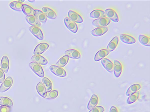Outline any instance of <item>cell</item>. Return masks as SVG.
<instances>
[{"label": "cell", "mask_w": 150, "mask_h": 112, "mask_svg": "<svg viewBox=\"0 0 150 112\" xmlns=\"http://www.w3.org/2000/svg\"><path fill=\"white\" fill-rule=\"evenodd\" d=\"M29 66L32 71L38 76L41 78L44 77V71L40 64L36 62H32L29 64Z\"/></svg>", "instance_id": "cell-1"}, {"label": "cell", "mask_w": 150, "mask_h": 112, "mask_svg": "<svg viewBox=\"0 0 150 112\" xmlns=\"http://www.w3.org/2000/svg\"><path fill=\"white\" fill-rule=\"evenodd\" d=\"M110 22V20L106 17L94 20L92 23L93 26L96 27H105L109 24Z\"/></svg>", "instance_id": "cell-2"}, {"label": "cell", "mask_w": 150, "mask_h": 112, "mask_svg": "<svg viewBox=\"0 0 150 112\" xmlns=\"http://www.w3.org/2000/svg\"><path fill=\"white\" fill-rule=\"evenodd\" d=\"M13 83L12 78L8 76L2 83L0 86V92H4L8 90L11 87Z\"/></svg>", "instance_id": "cell-3"}, {"label": "cell", "mask_w": 150, "mask_h": 112, "mask_svg": "<svg viewBox=\"0 0 150 112\" xmlns=\"http://www.w3.org/2000/svg\"><path fill=\"white\" fill-rule=\"evenodd\" d=\"M50 71L55 75L61 77L66 76L67 73L64 69L55 65H51L49 67Z\"/></svg>", "instance_id": "cell-4"}, {"label": "cell", "mask_w": 150, "mask_h": 112, "mask_svg": "<svg viewBox=\"0 0 150 112\" xmlns=\"http://www.w3.org/2000/svg\"><path fill=\"white\" fill-rule=\"evenodd\" d=\"M64 23L68 29L72 32L75 33L78 30L76 23L72 21L69 18L66 17L64 19Z\"/></svg>", "instance_id": "cell-5"}, {"label": "cell", "mask_w": 150, "mask_h": 112, "mask_svg": "<svg viewBox=\"0 0 150 112\" xmlns=\"http://www.w3.org/2000/svg\"><path fill=\"white\" fill-rule=\"evenodd\" d=\"M69 18L73 22L80 23L83 22L82 17L79 13L73 10H69L68 13Z\"/></svg>", "instance_id": "cell-6"}, {"label": "cell", "mask_w": 150, "mask_h": 112, "mask_svg": "<svg viewBox=\"0 0 150 112\" xmlns=\"http://www.w3.org/2000/svg\"><path fill=\"white\" fill-rule=\"evenodd\" d=\"M106 16L110 20L115 22H117L119 21L117 14L116 11L112 8H108L105 10Z\"/></svg>", "instance_id": "cell-7"}, {"label": "cell", "mask_w": 150, "mask_h": 112, "mask_svg": "<svg viewBox=\"0 0 150 112\" xmlns=\"http://www.w3.org/2000/svg\"><path fill=\"white\" fill-rule=\"evenodd\" d=\"M49 45L47 43H42L39 44L35 48L33 54L39 55L42 54L49 48Z\"/></svg>", "instance_id": "cell-8"}, {"label": "cell", "mask_w": 150, "mask_h": 112, "mask_svg": "<svg viewBox=\"0 0 150 112\" xmlns=\"http://www.w3.org/2000/svg\"><path fill=\"white\" fill-rule=\"evenodd\" d=\"M30 32L40 40H42L44 39V36L42 31L38 27L31 26L29 28Z\"/></svg>", "instance_id": "cell-9"}, {"label": "cell", "mask_w": 150, "mask_h": 112, "mask_svg": "<svg viewBox=\"0 0 150 112\" xmlns=\"http://www.w3.org/2000/svg\"><path fill=\"white\" fill-rule=\"evenodd\" d=\"M101 62L105 69L110 73L113 71V64L109 59L104 58L101 60Z\"/></svg>", "instance_id": "cell-10"}, {"label": "cell", "mask_w": 150, "mask_h": 112, "mask_svg": "<svg viewBox=\"0 0 150 112\" xmlns=\"http://www.w3.org/2000/svg\"><path fill=\"white\" fill-rule=\"evenodd\" d=\"M108 27H97L91 32L92 35L95 36H99L105 34L108 30Z\"/></svg>", "instance_id": "cell-11"}, {"label": "cell", "mask_w": 150, "mask_h": 112, "mask_svg": "<svg viewBox=\"0 0 150 112\" xmlns=\"http://www.w3.org/2000/svg\"><path fill=\"white\" fill-rule=\"evenodd\" d=\"M113 71L115 76L116 78L119 77L120 76L122 71V66L120 62L115 60L113 64Z\"/></svg>", "instance_id": "cell-12"}, {"label": "cell", "mask_w": 150, "mask_h": 112, "mask_svg": "<svg viewBox=\"0 0 150 112\" xmlns=\"http://www.w3.org/2000/svg\"><path fill=\"white\" fill-rule=\"evenodd\" d=\"M120 38L121 41L127 44H134L136 42L135 39L133 36L127 34H121Z\"/></svg>", "instance_id": "cell-13"}, {"label": "cell", "mask_w": 150, "mask_h": 112, "mask_svg": "<svg viewBox=\"0 0 150 112\" xmlns=\"http://www.w3.org/2000/svg\"><path fill=\"white\" fill-rule=\"evenodd\" d=\"M42 12L46 17L50 19H54L57 17L55 12L51 9L46 7H44L42 8Z\"/></svg>", "instance_id": "cell-14"}, {"label": "cell", "mask_w": 150, "mask_h": 112, "mask_svg": "<svg viewBox=\"0 0 150 112\" xmlns=\"http://www.w3.org/2000/svg\"><path fill=\"white\" fill-rule=\"evenodd\" d=\"M65 54L69 57L74 59H79L81 57L80 52L77 50L74 49H70L66 50Z\"/></svg>", "instance_id": "cell-15"}, {"label": "cell", "mask_w": 150, "mask_h": 112, "mask_svg": "<svg viewBox=\"0 0 150 112\" xmlns=\"http://www.w3.org/2000/svg\"><path fill=\"white\" fill-rule=\"evenodd\" d=\"M89 16L91 18L97 19L106 16L105 11L100 9H95L92 10L90 13Z\"/></svg>", "instance_id": "cell-16"}, {"label": "cell", "mask_w": 150, "mask_h": 112, "mask_svg": "<svg viewBox=\"0 0 150 112\" xmlns=\"http://www.w3.org/2000/svg\"><path fill=\"white\" fill-rule=\"evenodd\" d=\"M119 42V38L117 36L114 37L108 44L106 50L109 52L113 51L116 48Z\"/></svg>", "instance_id": "cell-17"}, {"label": "cell", "mask_w": 150, "mask_h": 112, "mask_svg": "<svg viewBox=\"0 0 150 112\" xmlns=\"http://www.w3.org/2000/svg\"><path fill=\"white\" fill-rule=\"evenodd\" d=\"M33 15L40 22L43 23H45L47 21V17L41 10L38 9L34 10Z\"/></svg>", "instance_id": "cell-18"}, {"label": "cell", "mask_w": 150, "mask_h": 112, "mask_svg": "<svg viewBox=\"0 0 150 112\" xmlns=\"http://www.w3.org/2000/svg\"><path fill=\"white\" fill-rule=\"evenodd\" d=\"M1 68L4 72L7 73L9 70V62L8 57L4 56L2 57L1 62Z\"/></svg>", "instance_id": "cell-19"}, {"label": "cell", "mask_w": 150, "mask_h": 112, "mask_svg": "<svg viewBox=\"0 0 150 112\" xmlns=\"http://www.w3.org/2000/svg\"><path fill=\"white\" fill-rule=\"evenodd\" d=\"M31 60L38 63L39 64L46 65L48 63L47 60L42 56L40 55H34L32 57Z\"/></svg>", "instance_id": "cell-20"}, {"label": "cell", "mask_w": 150, "mask_h": 112, "mask_svg": "<svg viewBox=\"0 0 150 112\" xmlns=\"http://www.w3.org/2000/svg\"><path fill=\"white\" fill-rule=\"evenodd\" d=\"M109 52L106 49H102L98 51L95 54L94 60L96 62L98 61L108 55Z\"/></svg>", "instance_id": "cell-21"}, {"label": "cell", "mask_w": 150, "mask_h": 112, "mask_svg": "<svg viewBox=\"0 0 150 112\" xmlns=\"http://www.w3.org/2000/svg\"><path fill=\"white\" fill-rule=\"evenodd\" d=\"M27 22L32 26L39 27L40 26V22L34 15L27 16L25 17Z\"/></svg>", "instance_id": "cell-22"}, {"label": "cell", "mask_w": 150, "mask_h": 112, "mask_svg": "<svg viewBox=\"0 0 150 112\" xmlns=\"http://www.w3.org/2000/svg\"><path fill=\"white\" fill-rule=\"evenodd\" d=\"M98 101L99 99L97 96L95 94H93L88 104V109L90 110L96 106Z\"/></svg>", "instance_id": "cell-23"}, {"label": "cell", "mask_w": 150, "mask_h": 112, "mask_svg": "<svg viewBox=\"0 0 150 112\" xmlns=\"http://www.w3.org/2000/svg\"><path fill=\"white\" fill-rule=\"evenodd\" d=\"M37 92L40 95L44 98L46 97L47 92L43 84L41 82L38 83L36 86Z\"/></svg>", "instance_id": "cell-24"}, {"label": "cell", "mask_w": 150, "mask_h": 112, "mask_svg": "<svg viewBox=\"0 0 150 112\" xmlns=\"http://www.w3.org/2000/svg\"><path fill=\"white\" fill-rule=\"evenodd\" d=\"M141 88V86L139 84H134L130 86L127 90L126 94L127 96H129L136 92Z\"/></svg>", "instance_id": "cell-25"}, {"label": "cell", "mask_w": 150, "mask_h": 112, "mask_svg": "<svg viewBox=\"0 0 150 112\" xmlns=\"http://www.w3.org/2000/svg\"><path fill=\"white\" fill-rule=\"evenodd\" d=\"M22 11L27 16L33 15L34 9L30 6L26 4H23Z\"/></svg>", "instance_id": "cell-26"}, {"label": "cell", "mask_w": 150, "mask_h": 112, "mask_svg": "<svg viewBox=\"0 0 150 112\" xmlns=\"http://www.w3.org/2000/svg\"><path fill=\"white\" fill-rule=\"evenodd\" d=\"M0 105L11 108L13 106V103L12 100L8 97H0Z\"/></svg>", "instance_id": "cell-27"}, {"label": "cell", "mask_w": 150, "mask_h": 112, "mask_svg": "<svg viewBox=\"0 0 150 112\" xmlns=\"http://www.w3.org/2000/svg\"><path fill=\"white\" fill-rule=\"evenodd\" d=\"M139 43L145 46H150V38L143 34H139L138 36Z\"/></svg>", "instance_id": "cell-28"}, {"label": "cell", "mask_w": 150, "mask_h": 112, "mask_svg": "<svg viewBox=\"0 0 150 112\" xmlns=\"http://www.w3.org/2000/svg\"><path fill=\"white\" fill-rule=\"evenodd\" d=\"M42 81L47 92H48L51 91L52 88V84L50 79L46 77H44L42 79Z\"/></svg>", "instance_id": "cell-29"}, {"label": "cell", "mask_w": 150, "mask_h": 112, "mask_svg": "<svg viewBox=\"0 0 150 112\" xmlns=\"http://www.w3.org/2000/svg\"><path fill=\"white\" fill-rule=\"evenodd\" d=\"M23 4L18 1L11 2L9 4L10 7L13 10L18 11H22V6Z\"/></svg>", "instance_id": "cell-30"}, {"label": "cell", "mask_w": 150, "mask_h": 112, "mask_svg": "<svg viewBox=\"0 0 150 112\" xmlns=\"http://www.w3.org/2000/svg\"><path fill=\"white\" fill-rule=\"evenodd\" d=\"M69 57L67 55H65L61 57L56 63L57 66L60 67H63L65 66L67 63Z\"/></svg>", "instance_id": "cell-31"}, {"label": "cell", "mask_w": 150, "mask_h": 112, "mask_svg": "<svg viewBox=\"0 0 150 112\" xmlns=\"http://www.w3.org/2000/svg\"><path fill=\"white\" fill-rule=\"evenodd\" d=\"M139 96V92L133 94L128 97L127 101V103L128 104H130L134 102L138 99Z\"/></svg>", "instance_id": "cell-32"}, {"label": "cell", "mask_w": 150, "mask_h": 112, "mask_svg": "<svg viewBox=\"0 0 150 112\" xmlns=\"http://www.w3.org/2000/svg\"><path fill=\"white\" fill-rule=\"evenodd\" d=\"M58 92L57 90H51L48 92L46 99H53L56 98L58 96Z\"/></svg>", "instance_id": "cell-33"}, {"label": "cell", "mask_w": 150, "mask_h": 112, "mask_svg": "<svg viewBox=\"0 0 150 112\" xmlns=\"http://www.w3.org/2000/svg\"><path fill=\"white\" fill-rule=\"evenodd\" d=\"M105 109L101 106H97L91 109L89 112H103Z\"/></svg>", "instance_id": "cell-34"}, {"label": "cell", "mask_w": 150, "mask_h": 112, "mask_svg": "<svg viewBox=\"0 0 150 112\" xmlns=\"http://www.w3.org/2000/svg\"><path fill=\"white\" fill-rule=\"evenodd\" d=\"M11 110V108L6 106H0V112H9Z\"/></svg>", "instance_id": "cell-35"}, {"label": "cell", "mask_w": 150, "mask_h": 112, "mask_svg": "<svg viewBox=\"0 0 150 112\" xmlns=\"http://www.w3.org/2000/svg\"><path fill=\"white\" fill-rule=\"evenodd\" d=\"M5 75L4 72L0 68V83H2L5 80Z\"/></svg>", "instance_id": "cell-36"}, {"label": "cell", "mask_w": 150, "mask_h": 112, "mask_svg": "<svg viewBox=\"0 0 150 112\" xmlns=\"http://www.w3.org/2000/svg\"><path fill=\"white\" fill-rule=\"evenodd\" d=\"M109 112H118V111L116 107L112 106L110 109Z\"/></svg>", "instance_id": "cell-37"}, {"label": "cell", "mask_w": 150, "mask_h": 112, "mask_svg": "<svg viewBox=\"0 0 150 112\" xmlns=\"http://www.w3.org/2000/svg\"><path fill=\"white\" fill-rule=\"evenodd\" d=\"M19 2L22 3L23 2L25 1L24 0H18Z\"/></svg>", "instance_id": "cell-38"}, {"label": "cell", "mask_w": 150, "mask_h": 112, "mask_svg": "<svg viewBox=\"0 0 150 112\" xmlns=\"http://www.w3.org/2000/svg\"><path fill=\"white\" fill-rule=\"evenodd\" d=\"M28 1L29 2H30V3H33L35 1H31V0H28Z\"/></svg>", "instance_id": "cell-39"}]
</instances>
